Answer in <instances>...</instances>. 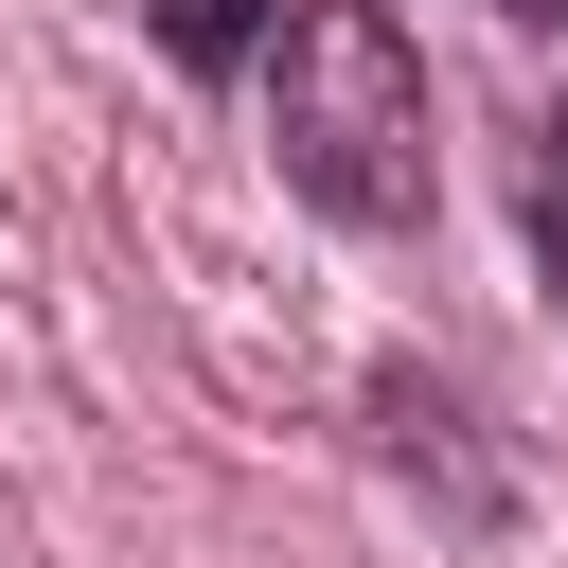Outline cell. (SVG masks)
<instances>
[{
    "mask_svg": "<svg viewBox=\"0 0 568 568\" xmlns=\"http://www.w3.org/2000/svg\"><path fill=\"white\" fill-rule=\"evenodd\" d=\"M142 18H160V53H178V71H248L284 0H142Z\"/></svg>",
    "mask_w": 568,
    "mask_h": 568,
    "instance_id": "7a4b0ae2",
    "label": "cell"
},
{
    "mask_svg": "<svg viewBox=\"0 0 568 568\" xmlns=\"http://www.w3.org/2000/svg\"><path fill=\"white\" fill-rule=\"evenodd\" d=\"M550 213H568V106H550Z\"/></svg>",
    "mask_w": 568,
    "mask_h": 568,
    "instance_id": "3957f363",
    "label": "cell"
},
{
    "mask_svg": "<svg viewBox=\"0 0 568 568\" xmlns=\"http://www.w3.org/2000/svg\"><path fill=\"white\" fill-rule=\"evenodd\" d=\"M248 71H266V160H284L302 213L408 231V213L444 195V160H426V71H408L390 0H284Z\"/></svg>",
    "mask_w": 568,
    "mask_h": 568,
    "instance_id": "6da1fadb",
    "label": "cell"
},
{
    "mask_svg": "<svg viewBox=\"0 0 568 568\" xmlns=\"http://www.w3.org/2000/svg\"><path fill=\"white\" fill-rule=\"evenodd\" d=\"M497 18H568V0H497Z\"/></svg>",
    "mask_w": 568,
    "mask_h": 568,
    "instance_id": "277c9868",
    "label": "cell"
}]
</instances>
